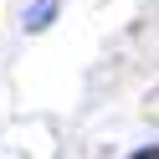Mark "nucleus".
Instances as JSON below:
<instances>
[{
  "label": "nucleus",
  "mask_w": 159,
  "mask_h": 159,
  "mask_svg": "<svg viewBox=\"0 0 159 159\" xmlns=\"http://www.w3.org/2000/svg\"><path fill=\"white\" fill-rule=\"evenodd\" d=\"M52 16H57V0H36L31 11H26V31H46Z\"/></svg>",
  "instance_id": "1"
}]
</instances>
